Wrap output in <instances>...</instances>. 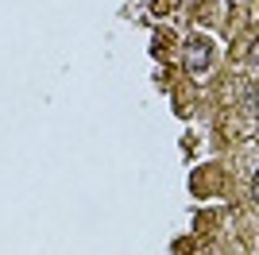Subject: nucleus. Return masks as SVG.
I'll use <instances>...</instances> for the list:
<instances>
[{
    "mask_svg": "<svg viewBox=\"0 0 259 255\" xmlns=\"http://www.w3.org/2000/svg\"><path fill=\"white\" fill-rule=\"evenodd\" d=\"M209 62H213V42L209 39H190L186 42V66H190L194 74H205Z\"/></svg>",
    "mask_w": 259,
    "mask_h": 255,
    "instance_id": "f257e3e1",
    "label": "nucleus"
}]
</instances>
